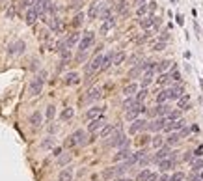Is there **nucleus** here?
Here are the masks:
<instances>
[{
  "mask_svg": "<svg viewBox=\"0 0 203 181\" xmlns=\"http://www.w3.org/2000/svg\"><path fill=\"white\" fill-rule=\"evenodd\" d=\"M129 138L125 137V134L121 133V131H114V133H112L110 134V137H108V140H106V146L108 148H129Z\"/></svg>",
  "mask_w": 203,
  "mask_h": 181,
  "instance_id": "1",
  "label": "nucleus"
},
{
  "mask_svg": "<svg viewBox=\"0 0 203 181\" xmlns=\"http://www.w3.org/2000/svg\"><path fill=\"white\" fill-rule=\"evenodd\" d=\"M45 77H47V71H39V75L30 82V94L32 95H39L43 92V82H45Z\"/></svg>",
  "mask_w": 203,
  "mask_h": 181,
  "instance_id": "2",
  "label": "nucleus"
},
{
  "mask_svg": "<svg viewBox=\"0 0 203 181\" xmlns=\"http://www.w3.org/2000/svg\"><path fill=\"white\" fill-rule=\"evenodd\" d=\"M69 138L71 140L67 142V146H84V144H88V133L82 131V129H78V131H75L71 134Z\"/></svg>",
  "mask_w": 203,
  "mask_h": 181,
  "instance_id": "3",
  "label": "nucleus"
},
{
  "mask_svg": "<svg viewBox=\"0 0 203 181\" xmlns=\"http://www.w3.org/2000/svg\"><path fill=\"white\" fill-rule=\"evenodd\" d=\"M93 41H95L93 32H86L84 37H80V41H78V51H80V52H86V51L93 45Z\"/></svg>",
  "mask_w": 203,
  "mask_h": 181,
  "instance_id": "4",
  "label": "nucleus"
},
{
  "mask_svg": "<svg viewBox=\"0 0 203 181\" xmlns=\"http://www.w3.org/2000/svg\"><path fill=\"white\" fill-rule=\"evenodd\" d=\"M142 112H145V106H144L142 103H136L132 108H129V110L125 112V118H127L129 121H134V120H136V118L142 114Z\"/></svg>",
  "mask_w": 203,
  "mask_h": 181,
  "instance_id": "5",
  "label": "nucleus"
},
{
  "mask_svg": "<svg viewBox=\"0 0 203 181\" xmlns=\"http://www.w3.org/2000/svg\"><path fill=\"white\" fill-rule=\"evenodd\" d=\"M101 65H103V54H97L92 62L86 65V73H88V75H93L95 71L101 69Z\"/></svg>",
  "mask_w": 203,
  "mask_h": 181,
  "instance_id": "6",
  "label": "nucleus"
},
{
  "mask_svg": "<svg viewBox=\"0 0 203 181\" xmlns=\"http://www.w3.org/2000/svg\"><path fill=\"white\" fill-rule=\"evenodd\" d=\"M104 125H106V123H104V118L99 116V118H95V120H92V121L88 123V133H97V131H101Z\"/></svg>",
  "mask_w": 203,
  "mask_h": 181,
  "instance_id": "7",
  "label": "nucleus"
},
{
  "mask_svg": "<svg viewBox=\"0 0 203 181\" xmlns=\"http://www.w3.org/2000/svg\"><path fill=\"white\" fill-rule=\"evenodd\" d=\"M24 49H26V43L22 41V39H19V41L11 43L9 47H8V52H9V54H22V52H24Z\"/></svg>",
  "mask_w": 203,
  "mask_h": 181,
  "instance_id": "8",
  "label": "nucleus"
},
{
  "mask_svg": "<svg viewBox=\"0 0 203 181\" xmlns=\"http://www.w3.org/2000/svg\"><path fill=\"white\" fill-rule=\"evenodd\" d=\"M144 129H147V121L145 120H142V118H136L132 121V125H130V133L132 134H136V133H140V131H144Z\"/></svg>",
  "mask_w": 203,
  "mask_h": 181,
  "instance_id": "9",
  "label": "nucleus"
},
{
  "mask_svg": "<svg viewBox=\"0 0 203 181\" xmlns=\"http://www.w3.org/2000/svg\"><path fill=\"white\" fill-rule=\"evenodd\" d=\"M171 153V149H170V146H162V148H159V151L155 153V157H153V161L155 163H160V161H164L166 157Z\"/></svg>",
  "mask_w": 203,
  "mask_h": 181,
  "instance_id": "10",
  "label": "nucleus"
},
{
  "mask_svg": "<svg viewBox=\"0 0 203 181\" xmlns=\"http://www.w3.org/2000/svg\"><path fill=\"white\" fill-rule=\"evenodd\" d=\"M164 127H166V123H164V118H156L155 121H147V129H149V131H155V133L162 131Z\"/></svg>",
  "mask_w": 203,
  "mask_h": 181,
  "instance_id": "11",
  "label": "nucleus"
},
{
  "mask_svg": "<svg viewBox=\"0 0 203 181\" xmlns=\"http://www.w3.org/2000/svg\"><path fill=\"white\" fill-rule=\"evenodd\" d=\"M130 153H132V151H130L129 148H119V151H118V153L114 155V163H119V161H127Z\"/></svg>",
  "mask_w": 203,
  "mask_h": 181,
  "instance_id": "12",
  "label": "nucleus"
},
{
  "mask_svg": "<svg viewBox=\"0 0 203 181\" xmlns=\"http://www.w3.org/2000/svg\"><path fill=\"white\" fill-rule=\"evenodd\" d=\"M58 181H73V168L67 166L58 174Z\"/></svg>",
  "mask_w": 203,
  "mask_h": 181,
  "instance_id": "13",
  "label": "nucleus"
},
{
  "mask_svg": "<svg viewBox=\"0 0 203 181\" xmlns=\"http://www.w3.org/2000/svg\"><path fill=\"white\" fill-rule=\"evenodd\" d=\"M78 41H80V34L75 32V34H71L69 37H65V47H67V49H73L75 45H78Z\"/></svg>",
  "mask_w": 203,
  "mask_h": 181,
  "instance_id": "14",
  "label": "nucleus"
},
{
  "mask_svg": "<svg viewBox=\"0 0 203 181\" xmlns=\"http://www.w3.org/2000/svg\"><path fill=\"white\" fill-rule=\"evenodd\" d=\"M103 106H92V108H89L88 112H86V118L88 120H95V118H99L101 114H103Z\"/></svg>",
  "mask_w": 203,
  "mask_h": 181,
  "instance_id": "15",
  "label": "nucleus"
},
{
  "mask_svg": "<svg viewBox=\"0 0 203 181\" xmlns=\"http://www.w3.org/2000/svg\"><path fill=\"white\" fill-rule=\"evenodd\" d=\"M101 88L99 86H95V88H92V90H89V92H88V95H86V99L89 101V103H92V101H97V99H101Z\"/></svg>",
  "mask_w": 203,
  "mask_h": 181,
  "instance_id": "16",
  "label": "nucleus"
},
{
  "mask_svg": "<svg viewBox=\"0 0 203 181\" xmlns=\"http://www.w3.org/2000/svg\"><path fill=\"white\" fill-rule=\"evenodd\" d=\"M49 26H51V30L52 32H62L63 30V25H62V21L58 19V17H52V19H49Z\"/></svg>",
  "mask_w": 203,
  "mask_h": 181,
  "instance_id": "17",
  "label": "nucleus"
},
{
  "mask_svg": "<svg viewBox=\"0 0 203 181\" xmlns=\"http://www.w3.org/2000/svg\"><path fill=\"white\" fill-rule=\"evenodd\" d=\"M63 82H65V84H69V86H73V84H78V82H80V77H78L77 71H71V73H67V75H65Z\"/></svg>",
  "mask_w": 203,
  "mask_h": 181,
  "instance_id": "18",
  "label": "nucleus"
},
{
  "mask_svg": "<svg viewBox=\"0 0 203 181\" xmlns=\"http://www.w3.org/2000/svg\"><path fill=\"white\" fill-rule=\"evenodd\" d=\"M30 123L34 125V127H39L41 123H43V114L39 110H34L32 112V116H30Z\"/></svg>",
  "mask_w": 203,
  "mask_h": 181,
  "instance_id": "19",
  "label": "nucleus"
},
{
  "mask_svg": "<svg viewBox=\"0 0 203 181\" xmlns=\"http://www.w3.org/2000/svg\"><path fill=\"white\" fill-rule=\"evenodd\" d=\"M114 54L116 52H108V54H103V65H101V69H108V67L112 65V62H114Z\"/></svg>",
  "mask_w": 203,
  "mask_h": 181,
  "instance_id": "20",
  "label": "nucleus"
},
{
  "mask_svg": "<svg viewBox=\"0 0 203 181\" xmlns=\"http://www.w3.org/2000/svg\"><path fill=\"white\" fill-rule=\"evenodd\" d=\"M186 125V121L183 120V118H179V120H175V121H171L170 125H166L164 129H168V131H175V129H183Z\"/></svg>",
  "mask_w": 203,
  "mask_h": 181,
  "instance_id": "21",
  "label": "nucleus"
},
{
  "mask_svg": "<svg viewBox=\"0 0 203 181\" xmlns=\"http://www.w3.org/2000/svg\"><path fill=\"white\" fill-rule=\"evenodd\" d=\"M173 166H175V161H173V159H164V161L159 163V170H160V172H168V170L173 168Z\"/></svg>",
  "mask_w": 203,
  "mask_h": 181,
  "instance_id": "22",
  "label": "nucleus"
},
{
  "mask_svg": "<svg viewBox=\"0 0 203 181\" xmlns=\"http://www.w3.org/2000/svg\"><path fill=\"white\" fill-rule=\"evenodd\" d=\"M170 112H171V108H170L168 105H159V106H156V110L153 112V114H155V116H159V118H162V116L170 114Z\"/></svg>",
  "mask_w": 203,
  "mask_h": 181,
  "instance_id": "23",
  "label": "nucleus"
},
{
  "mask_svg": "<svg viewBox=\"0 0 203 181\" xmlns=\"http://www.w3.org/2000/svg\"><path fill=\"white\" fill-rule=\"evenodd\" d=\"M138 92V84H127L125 88H123V94H125V97H132L134 94H136Z\"/></svg>",
  "mask_w": 203,
  "mask_h": 181,
  "instance_id": "24",
  "label": "nucleus"
},
{
  "mask_svg": "<svg viewBox=\"0 0 203 181\" xmlns=\"http://www.w3.org/2000/svg\"><path fill=\"white\" fill-rule=\"evenodd\" d=\"M54 144H56V138H54V137H45L43 142H41V148H43V149H52Z\"/></svg>",
  "mask_w": 203,
  "mask_h": 181,
  "instance_id": "25",
  "label": "nucleus"
},
{
  "mask_svg": "<svg viewBox=\"0 0 203 181\" xmlns=\"http://www.w3.org/2000/svg\"><path fill=\"white\" fill-rule=\"evenodd\" d=\"M153 75H155V69L145 71V75H144V79H142V88H147V86L153 82Z\"/></svg>",
  "mask_w": 203,
  "mask_h": 181,
  "instance_id": "26",
  "label": "nucleus"
},
{
  "mask_svg": "<svg viewBox=\"0 0 203 181\" xmlns=\"http://www.w3.org/2000/svg\"><path fill=\"white\" fill-rule=\"evenodd\" d=\"M114 131H116V127H114V125H104V127L99 131V137H101V138H108Z\"/></svg>",
  "mask_w": 203,
  "mask_h": 181,
  "instance_id": "27",
  "label": "nucleus"
},
{
  "mask_svg": "<svg viewBox=\"0 0 203 181\" xmlns=\"http://www.w3.org/2000/svg\"><path fill=\"white\" fill-rule=\"evenodd\" d=\"M75 116V108H71V106H67V108H63L62 110V114H60V118L63 120V121H67V120H71Z\"/></svg>",
  "mask_w": 203,
  "mask_h": 181,
  "instance_id": "28",
  "label": "nucleus"
},
{
  "mask_svg": "<svg viewBox=\"0 0 203 181\" xmlns=\"http://www.w3.org/2000/svg\"><path fill=\"white\" fill-rule=\"evenodd\" d=\"M155 25V17L153 15H149V17H144L142 21H140V26L144 28V30H147V28H151Z\"/></svg>",
  "mask_w": 203,
  "mask_h": 181,
  "instance_id": "29",
  "label": "nucleus"
},
{
  "mask_svg": "<svg viewBox=\"0 0 203 181\" xmlns=\"http://www.w3.org/2000/svg\"><path fill=\"white\" fill-rule=\"evenodd\" d=\"M127 170H129V166H127V163H125V161H123L121 164L114 166V174H116V177H121V175H123V174H125Z\"/></svg>",
  "mask_w": 203,
  "mask_h": 181,
  "instance_id": "30",
  "label": "nucleus"
},
{
  "mask_svg": "<svg viewBox=\"0 0 203 181\" xmlns=\"http://www.w3.org/2000/svg\"><path fill=\"white\" fill-rule=\"evenodd\" d=\"M36 21H37V13L32 8H28V11H26V22H28V25H34Z\"/></svg>",
  "mask_w": 203,
  "mask_h": 181,
  "instance_id": "31",
  "label": "nucleus"
},
{
  "mask_svg": "<svg viewBox=\"0 0 203 181\" xmlns=\"http://www.w3.org/2000/svg\"><path fill=\"white\" fill-rule=\"evenodd\" d=\"M69 161H71V155H69V153H62V155L58 157V166H65V164H69Z\"/></svg>",
  "mask_w": 203,
  "mask_h": 181,
  "instance_id": "32",
  "label": "nucleus"
},
{
  "mask_svg": "<svg viewBox=\"0 0 203 181\" xmlns=\"http://www.w3.org/2000/svg\"><path fill=\"white\" fill-rule=\"evenodd\" d=\"M151 144H153L156 149H159V148H162V146H164V137H160V134H155V137H153V140H151Z\"/></svg>",
  "mask_w": 203,
  "mask_h": 181,
  "instance_id": "33",
  "label": "nucleus"
},
{
  "mask_svg": "<svg viewBox=\"0 0 203 181\" xmlns=\"http://www.w3.org/2000/svg\"><path fill=\"white\" fill-rule=\"evenodd\" d=\"M99 11H101V4H92V8H89V19H95L97 15H99Z\"/></svg>",
  "mask_w": 203,
  "mask_h": 181,
  "instance_id": "34",
  "label": "nucleus"
},
{
  "mask_svg": "<svg viewBox=\"0 0 203 181\" xmlns=\"http://www.w3.org/2000/svg\"><path fill=\"white\" fill-rule=\"evenodd\" d=\"M45 116H47V120H52V118L56 116V106H54V105H49L47 110H45Z\"/></svg>",
  "mask_w": 203,
  "mask_h": 181,
  "instance_id": "35",
  "label": "nucleus"
},
{
  "mask_svg": "<svg viewBox=\"0 0 203 181\" xmlns=\"http://www.w3.org/2000/svg\"><path fill=\"white\" fill-rule=\"evenodd\" d=\"M134 105H136V99H134V97H125V101H123V108H125V112H127L129 108H132Z\"/></svg>",
  "mask_w": 203,
  "mask_h": 181,
  "instance_id": "36",
  "label": "nucleus"
},
{
  "mask_svg": "<svg viewBox=\"0 0 203 181\" xmlns=\"http://www.w3.org/2000/svg\"><path fill=\"white\" fill-rule=\"evenodd\" d=\"M147 97V90L145 88H142L140 92H136V95H134V99H136V103H142L144 99Z\"/></svg>",
  "mask_w": 203,
  "mask_h": 181,
  "instance_id": "37",
  "label": "nucleus"
},
{
  "mask_svg": "<svg viewBox=\"0 0 203 181\" xmlns=\"http://www.w3.org/2000/svg\"><path fill=\"white\" fill-rule=\"evenodd\" d=\"M170 65H173V62H170V60H164V62H160V64H159V67H155V71H166Z\"/></svg>",
  "mask_w": 203,
  "mask_h": 181,
  "instance_id": "38",
  "label": "nucleus"
},
{
  "mask_svg": "<svg viewBox=\"0 0 203 181\" xmlns=\"http://www.w3.org/2000/svg\"><path fill=\"white\" fill-rule=\"evenodd\" d=\"M123 60H125V52H116V54H114V62H112V65H119V64H123Z\"/></svg>",
  "mask_w": 203,
  "mask_h": 181,
  "instance_id": "39",
  "label": "nucleus"
},
{
  "mask_svg": "<svg viewBox=\"0 0 203 181\" xmlns=\"http://www.w3.org/2000/svg\"><path fill=\"white\" fill-rule=\"evenodd\" d=\"M171 69H173V71L170 73V79H171V80H175V82H179V80H181V73H179V71L175 69V65H171Z\"/></svg>",
  "mask_w": 203,
  "mask_h": 181,
  "instance_id": "40",
  "label": "nucleus"
},
{
  "mask_svg": "<svg viewBox=\"0 0 203 181\" xmlns=\"http://www.w3.org/2000/svg\"><path fill=\"white\" fill-rule=\"evenodd\" d=\"M190 166H192V170H196V172L201 170V168H203V159H196V161H192Z\"/></svg>",
  "mask_w": 203,
  "mask_h": 181,
  "instance_id": "41",
  "label": "nucleus"
},
{
  "mask_svg": "<svg viewBox=\"0 0 203 181\" xmlns=\"http://www.w3.org/2000/svg\"><path fill=\"white\" fill-rule=\"evenodd\" d=\"M103 177H104V179H110V177H116V174H114V166H112V168H106V170L103 172Z\"/></svg>",
  "mask_w": 203,
  "mask_h": 181,
  "instance_id": "42",
  "label": "nucleus"
},
{
  "mask_svg": "<svg viewBox=\"0 0 203 181\" xmlns=\"http://www.w3.org/2000/svg\"><path fill=\"white\" fill-rule=\"evenodd\" d=\"M177 142H179V134H177V133H171L170 137H168V144L173 146V144H177Z\"/></svg>",
  "mask_w": 203,
  "mask_h": 181,
  "instance_id": "43",
  "label": "nucleus"
},
{
  "mask_svg": "<svg viewBox=\"0 0 203 181\" xmlns=\"http://www.w3.org/2000/svg\"><path fill=\"white\" fill-rule=\"evenodd\" d=\"M185 179V174L183 172H175L171 177H170V181H183Z\"/></svg>",
  "mask_w": 203,
  "mask_h": 181,
  "instance_id": "44",
  "label": "nucleus"
},
{
  "mask_svg": "<svg viewBox=\"0 0 203 181\" xmlns=\"http://www.w3.org/2000/svg\"><path fill=\"white\" fill-rule=\"evenodd\" d=\"M164 49H166V43L164 41H159V43L153 45V51H164Z\"/></svg>",
  "mask_w": 203,
  "mask_h": 181,
  "instance_id": "45",
  "label": "nucleus"
},
{
  "mask_svg": "<svg viewBox=\"0 0 203 181\" xmlns=\"http://www.w3.org/2000/svg\"><path fill=\"white\" fill-rule=\"evenodd\" d=\"M156 103H159V105H164V103H166V92H160L159 95H156Z\"/></svg>",
  "mask_w": 203,
  "mask_h": 181,
  "instance_id": "46",
  "label": "nucleus"
},
{
  "mask_svg": "<svg viewBox=\"0 0 203 181\" xmlns=\"http://www.w3.org/2000/svg\"><path fill=\"white\" fill-rule=\"evenodd\" d=\"M179 118H181V114H179L177 110H175V112H170V114H168V120H170V121H175V120H179Z\"/></svg>",
  "mask_w": 203,
  "mask_h": 181,
  "instance_id": "47",
  "label": "nucleus"
},
{
  "mask_svg": "<svg viewBox=\"0 0 203 181\" xmlns=\"http://www.w3.org/2000/svg\"><path fill=\"white\" fill-rule=\"evenodd\" d=\"M147 11H149V10H147V6H145V4H142V6H138V11H136V13H138L140 17H144Z\"/></svg>",
  "mask_w": 203,
  "mask_h": 181,
  "instance_id": "48",
  "label": "nucleus"
},
{
  "mask_svg": "<svg viewBox=\"0 0 203 181\" xmlns=\"http://www.w3.org/2000/svg\"><path fill=\"white\" fill-rule=\"evenodd\" d=\"M149 174H151V172H149V170H142V172H140V174H138V181H145V179H147V175H149Z\"/></svg>",
  "mask_w": 203,
  "mask_h": 181,
  "instance_id": "49",
  "label": "nucleus"
},
{
  "mask_svg": "<svg viewBox=\"0 0 203 181\" xmlns=\"http://www.w3.org/2000/svg\"><path fill=\"white\" fill-rule=\"evenodd\" d=\"M125 6H127V2H125V0H119V2H118V6H116V10L125 13Z\"/></svg>",
  "mask_w": 203,
  "mask_h": 181,
  "instance_id": "50",
  "label": "nucleus"
},
{
  "mask_svg": "<svg viewBox=\"0 0 203 181\" xmlns=\"http://www.w3.org/2000/svg\"><path fill=\"white\" fill-rule=\"evenodd\" d=\"M82 21H84V13H77V17H75V21H73V22H75V25L78 26Z\"/></svg>",
  "mask_w": 203,
  "mask_h": 181,
  "instance_id": "51",
  "label": "nucleus"
},
{
  "mask_svg": "<svg viewBox=\"0 0 203 181\" xmlns=\"http://www.w3.org/2000/svg\"><path fill=\"white\" fill-rule=\"evenodd\" d=\"M6 17H8V19H13V17H15V8H13V6L6 11Z\"/></svg>",
  "mask_w": 203,
  "mask_h": 181,
  "instance_id": "52",
  "label": "nucleus"
},
{
  "mask_svg": "<svg viewBox=\"0 0 203 181\" xmlns=\"http://www.w3.org/2000/svg\"><path fill=\"white\" fill-rule=\"evenodd\" d=\"M188 95H181V97H179V105H181V106H185V103H188Z\"/></svg>",
  "mask_w": 203,
  "mask_h": 181,
  "instance_id": "53",
  "label": "nucleus"
},
{
  "mask_svg": "<svg viewBox=\"0 0 203 181\" xmlns=\"http://www.w3.org/2000/svg\"><path fill=\"white\" fill-rule=\"evenodd\" d=\"M168 80H170V75H160V79H159V82H160V84H166Z\"/></svg>",
  "mask_w": 203,
  "mask_h": 181,
  "instance_id": "54",
  "label": "nucleus"
},
{
  "mask_svg": "<svg viewBox=\"0 0 203 181\" xmlns=\"http://www.w3.org/2000/svg\"><path fill=\"white\" fill-rule=\"evenodd\" d=\"M156 179H159V175H156V174H149L145 181H156Z\"/></svg>",
  "mask_w": 203,
  "mask_h": 181,
  "instance_id": "55",
  "label": "nucleus"
},
{
  "mask_svg": "<svg viewBox=\"0 0 203 181\" xmlns=\"http://www.w3.org/2000/svg\"><path fill=\"white\" fill-rule=\"evenodd\" d=\"M138 163H140V166H145V164L149 163V159H147V157H142V159H140Z\"/></svg>",
  "mask_w": 203,
  "mask_h": 181,
  "instance_id": "56",
  "label": "nucleus"
},
{
  "mask_svg": "<svg viewBox=\"0 0 203 181\" xmlns=\"http://www.w3.org/2000/svg\"><path fill=\"white\" fill-rule=\"evenodd\" d=\"M201 153H203V146H199V148L194 151V155H196V157H201Z\"/></svg>",
  "mask_w": 203,
  "mask_h": 181,
  "instance_id": "57",
  "label": "nucleus"
},
{
  "mask_svg": "<svg viewBox=\"0 0 203 181\" xmlns=\"http://www.w3.org/2000/svg\"><path fill=\"white\" fill-rule=\"evenodd\" d=\"M52 155H56V157H60V155H62V149H60V148H56V149L52 151Z\"/></svg>",
  "mask_w": 203,
  "mask_h": 181,
  "instance_id": "58",
  "label": "nucleus"
},
{
  "mask_svg": "<svg viewBox=\"0 0 203 181\" xmlns=\"http://www.w3.org/2000/svg\"><path fill=\"white\" fill-rule=\"evenodd\" d=\"M192 157H194V155H192V153H190V151H188V153H186V155H185V161H192Z\"/></svg>",
  "mask_w": 203,
  "mask_h": 181,
  "instance_id": "59",
  "label": "nucleus"
},
{
  "mask_svg": "<svg viewBox=\"0 0 203 181\" xmlns=\"http://www.w3.org/2000/svg\"><path fill=\"white\" fill-rule=\"evenodd\" d=\"M156 181H170V177H168V175H162L160 179H156Z\"/></svg>",
  "mask_w": 203,
  "mask_h": 181,
  "instance_id": "60",
  "label": "nucleus"
},
{
  "mask_svg": "<svg viewBox=\"0 0 203 181\" xmlns=\"http://www.w3.org/2000/svg\"><path fill=\"white\" fill-rule=\"evenodd\" d=\"M118 181H132V179H129V177H119Z\"/></svg>",
  "mask_w": 203,
  "mask_h": 181,
  "instance_id": "61",
  "label": "nucleus"
},
{
  "mask_svg": "<svg viewBox=\"0 0 203 181\" xmlns=\"http://www.w3.org/2000/svg\"><path fill=\"white\" fill-rule=\"evenodd\" d=\"M134 2H136V4H140V6H142V4L145 2V0H134Z\"/></svg>",
  "mask_w": 203,
  "mask_h": 181,
  "instance_id": "62",
  "label": "nucleus"
},
{
  "mask_svg": "<svg viewBox=\"0 0 203 181\" xmlns=\"http://www.w3.org/2000/svg\"><path fill=\"white\" fill-rule=\"evenodd\" d=\"M194 181H203V179H197V177H196V179H194Z\"/></svg>",
  "mask_w": 203,
  "mask_h": 181,
  "instance_id": "63",
  "label": "nucleus"
}]
</instances>
